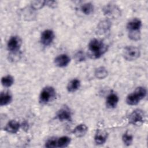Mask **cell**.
Here are the masks:
<instances>
[{
    "label": "cell",
    "mask_w": 148,
    "mask_h": 148,
    "mask_svg": "<svg viewBox=\"0 0 148 148\" xmlns=\"http://www.w3.org/2000/svg\"><path fill=\"white\" fill-rule=\"evenodd\" d=\"M88 50L91 58L97 59L102 56L107 51L108 46L101 40L92 39L88 43Z\"/></svg>",
    "instance_id": "1"
},
{
    "label": "cell",
    "mask_w": 148,
    "mask_h": 148,
    "mask_svg": "<svg viewBox=\"0 0 148 148\" xmlns=\"http://www.w3.org/2000/svg\"><path fill=\"white\" fill-rule=\"evenodd\" d=\"M142 25V21L137 18L131 20L127 23V29L128 31V36L131 40L136 41L139 39Z\"/></svg>",
    "instance_id": "2"
},
{
    "label": "cell",
    "mask_w": 148,
    "mask_h": 148,
    "mask_svg": "<svg viewBox=\"0 0 148 148\" xmlns=\"http://www.w3.org/2000/svg\"><path fill=\"white\" fill-rule=\"evenodd\" d=\"M146 94L147 91L145 87L141 86L138 87L134 92L127 95L126 102L129 105H136L146 97Z\"/></svg>",
    "instance_id": "3"
},
{
    "label": "cell",
    "mask_w": 148,
    "mask_h": 148,
    "mask_svg": "<svg viewBox=\"0 0 148 148\" xmlns=\"http://www.w3.org/2000/svg\"><path fill=\"white\" fill-rule=\"evenodd\" d=\"M55 89L51 86H46L41 91L39 95V102L42 104H46L56 97Z\"/></svg>",
    "instance_id": "4"
},
{
    "label": "cell",
    "mask_w": 148,
    "mask_h": 148,
    "mask_svg": "<svg viewBox=\"0 0 148 148\" xmlns=\"http://www.w3.org/2000/svg\"><path fill=\"white\" fill-rule=\"evenodd\" d=\"M123 57L127 60L129 61H134L139 57L140 53V50L133 46H126L123 50Z\"/></svg>",
    "instance_id": "5"
},
{
    "label": "cell",
    "mask_w": 148,
    "mask_h": 148,
    "mask_svg": "<svg viewBox=\"0 0 148 148\" xmlns=\"http://www.w3.org/2000/svg\"><path fill=\"white\" fill-rule=\"evenodd\" d=\"M145 120V114L140 109H135L128 117V122L131 124L139 125L142 124Z\"/></svg>",
    "instance_id": "6"
},
{
    "label": "cell",
    "mask_w": 148,
    "mask_h": 148,
    "mask_svg": "<svg viewBox=\"0 0 148 148\" xmlns=\"http://www.w3.org/2000/svg\"><path fill=\"white\" fill-rule=\"evenodd\" d=\"M55 38L54 32L51 29H46L43 31L40 36V42L45 46H49L53 42Z\"/></svg>",
    "instance_id": "7"
},
{
    "label": "cell",
    "mask_w": 148,
    "mask_h": 148,
    "mask_svg": "<svg viewBox=\"0 0 148 148\" xmlns=\"http://www.w3.org/2000/svg\"><path fill=\"white\" fill-rule=\"evenodd\" d=\"M21 45V40L17 36H13L10 38L7 43V47L10 51H18Z\"/></svg>",
    "instance_id": "8"
},
{
    "label": "cell",
    "mask_w": 148,
    "mask_h": 148,
    "mask_svg": "<svg viewBox=\"0 0 148 148\" xmlns=\"http://www.w3.org/2000/svg\"><path fill=\"white\" fill-rule=\"evenodd\" d=\"M71 59L69 57L65 54H62L57 56L54 59L55 65L60 68L66 66L70 62Z\"/></svg>",
    "instance_id": "9"
},
{
    "label": "cell",
    "mask_w": 148,
    "mask_h": 148,
    "mask_svg": "<svg viewBox=\"0 0 148 148\" xmlns=\"http://www.w3.org/2000/svg\"><path fill=\"white\" fill-rule=\"evenodd\" d=\"M71 112L67 108H62L60 109L57 113V118L61 121H71Z\"/></svg>",
    "instance_id": "10"
},
{
    "label": "cell",
    "mask_w": 148,
    "mask_h": 148,
    "mask_svg": "<svg viewBox=\"0 0 148 148\" xmlns=\"http://www.w3.org/2000/svg\"><path fill=\"white\" fill-rule=\"evenodd\" d=\"M20 126L21 125L18 121L16 120H10L5 127L4 130L11 134H16L18 131Z\"/></svg>",
    "instance_id": "11"
},
{
    "label": "cell",
    "mask_w": 148,
    "mask_h": 148,
    "mask_svg": "<svg viewBox=\"0 0 148 148\" xmlns=\"http://www.w3.org/2000/svg\"><path fill=\"white\" fill-rule=\"evenodd\" d=\"M108 138V134L106 131L98 130L95 133L94 136V141L97 145L104 144Z\"/></svg>",
    "instance_id": "12"
},
{
    "label": "cell",
    "mask_w": 148,
    "mask_h": 148,
    "mask_svg": "<svg viewBox=\"0 0 148 148\" xmlns=\"http://www.w3.org/2000/svg\"><path fill=\"white\" fill-rule=\"evenodd\" d=\"M119 102V97L115 93H110L109 94L106 100V106L109 108H114Z\"/></svg>",
    "instance_id": "13"
},
{
    "label": "cell",
    "mask_w": 148,
    "mask_h": 148,
    "mask_svg": "<svg viewBox=\"0 0 148 148\" xmlns=\"http://www.w3.org/2000/svg\"><path fill=\"white\" fill-rule=\"evenodd\" d=\"M88 130L87 127L84 124L77 125L72 131V133L77 138L83 137L86 135Z\"/></svg>",
    "instance_id": "14"
},
{
    "label": "cell",
    "mask_w": 148,
    "mask_h": 148,
    "mask_svg": "<svg viewBox=\"0 0 148 148\" xmlns=\"http://www.w3.org/2000/svg\"><path fill=\"white\" fill-rule=\"evenodd\" d=\"M12 100V95L7 91L2 92L0 95V105L6 106L9 104Z\"/></svg>",
    "instance_id": "15"
},
{
    "label": "cell",
    "mask_w": 148,
    "mask_h": 148,
    "mask_svg": "<svg viewBox=\"0 0 148 148\" xmlns=\"http://www.w3.org/2000/svg\"><path fill=\"white\" fill-rule=\"evenodd\" d=\"M80 86V80L77 79H73L68 83L66 88L69 92H74L79 88Z\"/></svg>",
    "instance_id": "16"
},
{
    "label": "cell",
    "mask_w": 148,
    "mask_h": 148,
    "mask_svg": "<svg viewBox=\"0 0 148 148\" xmlns=\"http://www.w3.org/2000/svg\"><path fill=\"white\" fill-rule=\"evenodd\" d=\"M108 71L103 66H100L97 68L94 72L95 76L99 79H103L105 78L108 75Z\"/></svg>",
    "instance_id": "17"
},
{
    "label": "cell",
    "mask_w": 148,
    "mask_h": 148,
    "mask_svg": "<svg viewBox=\"0 0 148 148\" xmlns=\"http://www.w3.org/2000/svg\"><path fill=\"white\" fill-rule=\"evenodd\" d=\"M104 13L108 16H116V14H120L119 10L116 6L108 5L103 9Z\"/></svg>",
    "instance_id": "18"
},
{
    "label": "cell",
    "mask_w": 148,
    "mask_h": 148,
    "mask_svg": "<svg viewBox=\"0 0 148 148\" xmlns=\"http://www.w3.org/2000/svg\"><path fill=\"white\" fill-rule=\"evenodd\" d=\"M71 142V138L67 136H63L57 139V147H67Z\"/></svg>",
    "instance_id": "19"
},
{
    "label": "cell",
    "mask_w": 148,
    "mask_h": 148,
    "mask_svg": "<svg viewBox=\"0 0 148 148\" xmlns=\"http://www.w3.org/2000/svg\"><path fill=\"white\" fill-rule=\"evenodd\" d=\"M1 83L5 87H9L14 83V78L11 75H6L1 79Z\"/></svg>",
    "instance_id": "20"
},
{
    "label": "cell",
    "mask_w": 148,
    "mask_h": 148,
    "mask_svg": "<svg viewBox=\"0 0 148 148\" xmlns=\"http://www.w3.org/2000/svg\"><path fill=\"white\" fill-rule=\"evenodd\" d=\"M93 10H94V6L90 2L85 3L83 5H82L81 6L82 12L86 15L90 14L93 12Z\"/></svg>",
    "instance_id": "21"
},
{
    "label": "cell",
    "mask_w": 148,
    "mask_h": 148,
    "mask_svg": "<svg viewBox=\"0 0 148 148\" xmlns=\"http://www.w3.org/2000/svg\"><path fill=\"white\" fill-rule=\"evenodd\" d=\"M122 140L124 144L126 146H130L133 141V136L132 135L126 131L122 136Z\"/></svg>",
    "instance_id": "22"
},
{
    "label": "cell",
    "mask_w": 148,
    "mask_h": 148,
    "mask_svg": "<svg viewBox=\"0 0 148 148\" xmlns=\"http://www.w3.org/2000/svg\"><path fill=\"white\" fill-rule=\"evenodd\" d=\"M45 1H34L31 2V7L35 10L41 9L44 5H46Z\"/></svg>",
    "instance_id": "23"
},
{
    "label": "cell",
    "mask_w": 148,
    "mask_h": 148,
    "mask_svg": "<svg viewBox=\"0 0 148 148\" xmlns=\"http://www.w3.org/2000/svg\"><path fill=\"white\" fill-rule=\"evenodd\" d=\"M45 147L48 148L57 147V139L56 138H50L45 143Z\"/></svg>",
    "instance_id": "24"
},
{
    "label": "cell",
    "mask_w": 148,
    "mask_h": 148,
    "mask_svg": "<svg viewBox=\"0 0 148 148\" xmlns=\"http://www.w3.org/2000/svg\"><path fill=\"white\" fill-rule=\"evenodd\" d=\"M76 60L78 61H83L84 60H85V56L84 54V53L82 51H78L76 55Z\"/></svg>",
    "instance_id": "25"
}]
</instances>
